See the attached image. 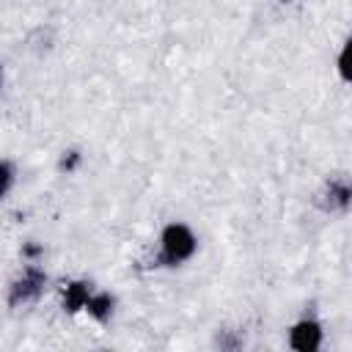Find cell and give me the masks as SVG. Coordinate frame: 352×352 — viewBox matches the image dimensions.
Returning a JSON list of instances; mask_svg holds the SVG:
<instances>
[{
  "mask_svg": "<svg viewBox=\"0 0 352 352\" xmlns=\"http://www.w3.org/2000/svg\"><path fill=\"white\" fill-rule=\"evenodd\" d=\"M77 160H80V154H77V151H69V157L60 160V168H63V170H72V168L77 165Z\"/></svg>",
  "mask_w": 352,
  "mask_h": 352,
  "instance_id": "8",
  "label": "cell"
},
{
  "mask_svg": "<svg viewBox=\"0 0 352 352\" xmlns=\"http://www.w3.org/2000/svg\"><path fill=\"white\" fill-rule=\"evenodd\" d=\"M25 253H28V256H38V253H41V248H36V245H28V248H25Z\"/></svg>",
  "mask_w": 352,
  "mask_h": 352,
  "instance_id": "9",
  "label": "cell"
},
{
  "mask_svg": "<svg viewBox=\"0 0 352 352\" xmlns=\"http://www.w3.org/2000/svg\"><path fill=\"white\" fill-rule=\"evenodd\" d=\"M88 297H91L88 283H85V280H74V283H69V286H66V294H63V308H66L69 314H77L80 308H85Z\"/></svg>",
  "mask_w": 352,
  "mask_h": 352,
  "instance_id": "4",
  "label": "cell"
},
{
  "mask_svg": "<svg viewBox=\"0 0 352 352\" xmlns=\"http://www.w3.org/2000/svg\"><path fill=\"white\" fill-rule=\"evenodd\" d=\"M41 286H44V272L41 270H36V267H30L14 286H11V294H8V302L11 305H19V302H28V300H33L38 292H41Z\"/></svg>",
  "mask_w": 352,
  "mask_h": 352,
  "instance_id": "3",
  "label": "cell"
},
{
  "mask_svg": "<svg viewBox=\"0 0 352 352\" xmlns=\"http://www.w3.org/2000/svg\"><path fill=\"white\" fill-rule=\"evenodd\" d=\"M289 344L297 352H316L319 344H322V327H319V322H314V319L297 322L292 327V333H289Z\"/></svg>",
  "mask_w": 352,
  "mask_h": 352,
  "instance_id": "2",
  "label": "cell"
},
{
  "mask_svg": "<svg viewBox=\"0 0 352 352\" xmlns=\"http://www.w3.org/2000/svg\"><path fill=\"white\" fill-rule=\"evenodd\" d=\"M346 58H349V41L344 44V50H341V55H338V72H341V77H344V80L349 82V77H352V74H349V66H346Z\"/></svg>",
  "mask_w": 352,
  "mask_h": 352,
  "instance_id": "7",
  "label": "cell"
},
{
  "mask_svg": "<svg viewBox=\"0 0 352 352\" xmlns=\"http://www.w3.org/2000/svg\"><path fill=\"white\" fill-rule=\"evenodd\" d=\"M195 234L182 226V223H170L162 231V261L165 264H182L195 253Z\"/></svg>",
  "mask_w": 352,
  "mask_h": 352,
  "instance_id": "1",
  "label": "cell"
},
{
  "mask_svg": "<svg viewBox=\"0 0 352 352\" xmlns=\"http://www.w3.org/2000/svg\"><path fill=\"white\" fill-rule=\"evenodd\" d=\"M113 305H116V300H113L110 294H94V297H88V302H85L88 314H91L96 322H107L110 314H113Z\"/></svg>",
  "mask_w": 352,
  "mask_h": 352,
  "instance_id": "5",
  "label": "cell"
},
{
  "mask_svg": "<svg viewBox=\"0 0 352 352\" xmlns=\"http://www.w3.org/2000/svg\"><path fill=\"white\" fill-rule=\"evenodd\" d=\"M11 182H14V165L11 162H0V198L11 190Z\"/></svg>",
  "mask_w": 352,
  "mask_h": 352,
  "instance_id": "6",
  "label": "cell"
}]
</instances>
